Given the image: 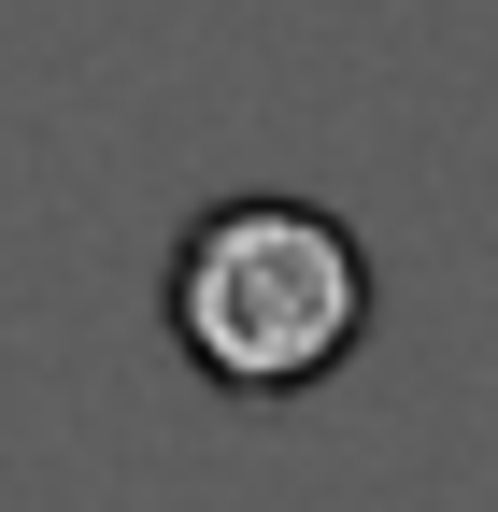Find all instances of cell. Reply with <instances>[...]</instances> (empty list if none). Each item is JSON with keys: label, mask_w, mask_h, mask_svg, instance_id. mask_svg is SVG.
<instances>
[{"label": "cell", "mask_w": 498, "mask_h": 512, "mask_svg": "<svg viewBox=\"0 0 498 512\" xmlns=\"http://www.w3.org/2000/svg\"><path fill=\"white\" fill-rule=\"evenodd\" d=\"M171 342L228 399H299L370 342V256L328 200H214L171 242Z\"/></svg>", "instance_id": "1"}]
</instances>
